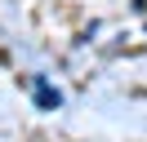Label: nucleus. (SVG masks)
Instances as JSON below:
<instances>
[{
  "label": "nucleus",
  "mask_w": 147,
  "mask_h": 142,
  "mask_svg": "<svg viewBox=\"0 0 147 142\" xmlns=\"http://www.w3.org/2000/svg\"><path fill=\"white\" fill-rule=\"evenodd\" d=\"M58 102H63V93H58L45 76H36V107H40V111H54Z\"/></svg>",
  "instance_id": "obj_1"
}]
</instances>
